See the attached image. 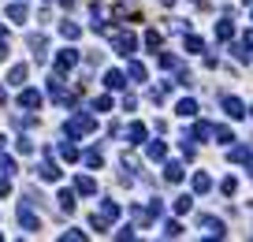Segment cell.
Wrapping results in <instances>:
<instances>
[{
    "label": "cell",
    "instance_id": "cell-5",
    "mask_svg": "<svg viewBox=\"0 0 253 242\" xmlns=\"http://www.w3.org/2000/svg\"><path fill=\"white\" fill-rule=\"evenodd\" d=\"M194 190H209V175H197L194 179Z\"/></svg>",
    "mask_w": 253,
    "mask_h": 242
},
{
    "label": "cell",
    "instance_id": "cell-4",
    "mask_svg": "<svg viewBox=\"0 0 253 242\" xmlns=\"http://www.w3.org/2000/svg\"><path fill=\"white\" fill-rule=\"evenodd\" d=\"M78 190H82V194H93L97 186H93V179H78Z\"/></svg>",
    "mask_w": 253,
    "mask_h": 242
},
{
    "label": "cell",
    "instance_id": "cell-1",
    "mask_svg": "<svg viewBox=\"0 0 253 242\" xmlns=\"http://www.w3.org/2000/svg\"><path fill=\"white\" fill-rule=\"evenodd\" d=\"M223 108H227V112H231V116H235V119H242V116H246L242 101H235V97H227V101H223Z\"/></svg>",
    "mask_w": 253,
    "mask_h": 242
},
{
    "label": "cell",
    "instance_id": "cell-2",
    "mask_svg": "<svg viewBox=\"0 0 253 242\" xmlns=\"http://www.w3.org/2000/svg\"><path fill=\"white\" fill-rule=\"evenodd\" d=\"M23 104H26V108H34V104H41V97L30 90V93H23Z\"/></svg>",
    "mask_w": 253,
    "mask_h": 242
},
{
    "label": "cell",
    "instance_id": "cell-6",
    "mask_svg": "<svg viewBox=\"0 0 253 242\" xmlns=\"http://www.w3.org/2000/svg\"><path fill=\"white\" fill-rule=\"evenodd\" d=\"M108 86H116V90H119V86H123V75H119V71H112V75H108Z\"/></svg>",
    "mask_w": 253,
    "mask_h": 242
},
{
    "label": "cell",
    "instance_id": "cell-3",
    "mask_svg": "<svg viewBox=\"0 0 253 242\" xmlns=\"http://www.w3.org/2000/svg\"><path fill=\"white\" fill-rule=\"evenodd\" d=\"M8 15H11V19H26V8H23V4H11Z\"/></svg>",
    "mask_w": 253,
    "mask_h": 242
}]
</instances>
